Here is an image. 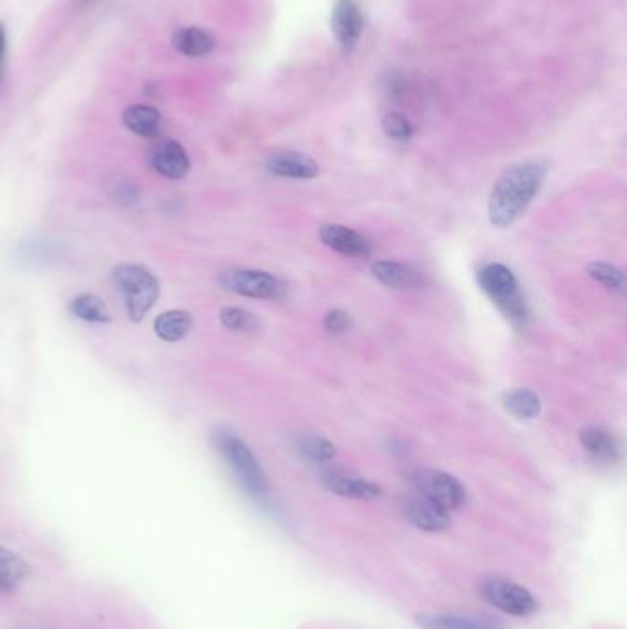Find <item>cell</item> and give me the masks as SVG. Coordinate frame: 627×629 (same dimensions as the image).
Instances as JSON below:
<instances>
[{
  "mask_svg": "<svg viewBox=\"0 0 627 629\" xmlns=\"http://www.w3.org/2000/svg\"><path fill=\"white\" fill-rule=\"evenodd\" d=\"M548 162L543 159L519 162L497 179L490 194L488 214L493 227L508 229L523 216L545 183Z\"/></svg>",
  "mask_w": 627,
  "mask_h": 629,
  "instance_id": "obj_1",
  "label": "cell"
},
{
  "mask_svg": "<svg viewBox=\"0 0 627 629\" xmlns=\"http://www.w3.org/2000/svg\"><path fill=\"white\" fill-rule=\"evenodd\" d=\"M333 32L344 52H352L363 35V12L355 0H337L333 8Z\"/></svg>",
  "mask_w": 627,
  "mask_h": 629,
  "instance_id": "obj_10",
  "label": "cell"
},
{
  "mask_svg": "<svg viewBox=\"0 0 627 629\" xmlns=\"http://www.w3.org/2000/svg\"><path fill=\"white\" fill-rule=\"evenodd\" d=\"M298 453L311 462H330L337 455V449L330 440L322 436L304 435L297 440Z\"/></svg>",
  "mask_w": 627,
  "mask_h": 629,
  "instance_id": "obj_23",
  "label": "cell"
},
{
  "mask_svg": "<svg viewBox=\"0 0 627 629\" xmlns=\"http://www.w3.org/2000/svg\"><path fill=\"white\" fill-rule=\"evenodd\" d=\"M383 131L388 138L396 140V142H407L414 135V127L407 120V116L399 115V113H388L381 122Z\"/></svg>",
  "mask_w": 627,
  "mask_h": 629,
  "instance_id": "obj_26",
  "label": "cell"
},
{
  "mask_svg": "<svg viewBox=\"0 0 627 629\" xmlns=\"http://www.w3.org/2000/svg\"><path fill=\"white\" fill-rule=\"evenodd\" d=\"M214 446L227 460L228 468L234 471L241 488L254 499H265L269 493V482L260 462L252 455L249 446L228 429H217L212 435Z\"/></svg>",
  "mask_w": 627,
  "mask_h": 629,
  "instance_id": "obj_2",
  "label": "cell"
},
{
  "mask_svg": "<svg viewBox=\"0 0 627 629\" xmlns=\"http://www.w3.org/2000/svg\"><path fill=\"white\" fill-rule=\"evenodd\" d=\"M320 240L333 251L346 256H368L372 252L370 241L344 225H324L320 229Z\"/></svg>",
  "mask_w": 627,
  "mask_h": 629,
  "instance_id": "obj_14",
  "label": "cell"
},
{
  "mask_svg": "<svg viewBox=\"0 0 627 629\" xmlns=\"http://www.w3.org/2000/svg\"><path fill=\"white\" fill-rule=\"evenodd\" d=\"M477 278L480 289L501 309L502 315L515 328H523L528 321V306L512 269L502 264L484 265Z\"/></svg>",
  "mask_w": 627,
  "mask_h": 629,
  "instance_id": "obj_3",
  "label": "cell"
},
{
  "mask_svg": "<svg viewBox=\"0 0 627 629\" xmlns=\"http://www.w3.org/2000/svg\"><path fill=\"white\" fill-rule=\"evenodd\" d=\"M30 565L13 550L0 545V593H15L30 576Z\"/></svg>",
  "mask_w": 627,
  "mask_h": 629,
  "instance_id": "obj_17",
  "label": "cell"
},
{
  "mask_svg": "<svg viewBox=\"0 0 627 629\" xmlns=\"http://www.w3.org/2000/svg\"><path fill=\"white\" fill-rule=\"evenodd\" d=\"M580 442L598 464H615L620 458L618 440L604 427H585L580 431Z\"/></svg>",
  "mask_w": 627,
  "mask_h": 629,
  "instance_id": "obj_15",
  "label": "cell"
},
{
  "mask_svg": "<svg viewBox=\"0 0 627 629\" xmlns=\"http://www.w3.org/2000/svg\"><path fill=\"white\" fill-rule=\"evenodd\" d=\"M70 313L81 321L105 324L111 322V311L103 304V300L91 293H83L70 300Z\"/></svg>",
  "mask_w": 627,
  "mask_h": 629,
  "instance_id": "obj_22",
  "label": "cell"
},
{
  "mask_svg": "<svg viewBox=\"0 0 627 629\" xmlns=\"http://www.w3.org/2000/svg\"><path fill=\"white\" fill-rule=\"evenodd\" d=\"M6 52H8V37H6V28L0 23V87L4 81V69H6Z\"/></svg>",
  "mask_w": 627,
  "mask_h": 629,
  "instance_id": "obj_28",
  "label": "cell"
},
{
  "mask_svg": "<svg viewBox=\"0 0 627 629\" xmlns=\"http://www.w3.org/2000/svg\"><path fill=\"white\" fill-rule=\"evenodd\" d=\"M155 333L166 343L183 341L184 337L194 328V319L184 309H171L155 319Z\"/></svg>",
  "mask_w": 627,
  "mask_h": 629,
  "instance_id": "obj_18",
  "label": "cell"
},
{
  "mask_svg": "<svg viewBox=\"0 0 627 629\" xmlns=\"http://www.w3.org/2000/svg\"><path fill=\"white\" fill-rule=\"evenodd\" d=\"M149 162L166 179H183L190 172V159L183 146L175 140H162L149 153Z\"/></svg>",
  "mask_w": 627,
  "mask_h": 629,
  "instance_id": "obj_12",
  "label": "cell"
},
{
  "mask_svg": "<svg viewBox=\"0 0 627 629\" xmlns=\"http://www.w3.org/2000/svg\"><path fill=\"white\" fill-rule=\"evenodd\" d=\"M420 629H504V620L480 613H422L416 617Z\"/></svg>",
  "mask_w": 627,
  "mask_h": 629,
  "instance_id": "obj_9",
  "label": "cell"
},
{
  "mask_svg": "<svg viewBox=\"0 0 627 629\" xmlns=\"http://www.w3.org/2000/svg\"><path fill=\"white\" fill-rule=\"evenodd\" d=\"M414 486L420 495L442 506L447 512L458 510L468 499L464 484L440 469H420L414 475Z\"/></svg>",
  "mask_w": 627,
  "mask_h": 629,
  "instance_id": "obj_6",
  "label": "cell"
},
{
  "mask_svg": "<svg viewBox=\"0 0 627 629\" xmlns=\"http://www.w3.org/2000/svg\"><path fill=\"white\" fill-rule=\"evenodd\" d=\"M221 284L228 291L238 293L241 297L278 298L282 295V282L276 276L269 275L258 269H232L221 276Z\"/></svg>",
  "mask_w": 627,
  "mask_h": 629,
  "instance_id": "obj_7",
  "label": "cell"
},
{
  "mask_svg": "<svg viewBox=\"0 0 627 629\" xmlns=\"http://www.w3.org/2000/svg\"><path fill=\"white\" fill-rule=\"evenodd\" d=\"M173 46L177 52L188 58H201L214 50L216 39L203 28H184L173 37Z\"/></svg>",
  "mask_w": 627,
  "mask_h": 629,
  "instance_id": "obj_19",
  "label": "cell"
},
{
  "mask_svg": "<svg viewBox=\"0 0 627 629\" xmlns=\"http://www.w3.org/2000/svg\"><path fill=\"white\" fill-rule=\"evenodd\" d=\"M322 484L328 492L348 497V499H377L383 495V488L376 482L368 481L344 471H328L322 475Z\"/></svg>",
  "mask_w": 627,
  "mask_h": 629,
  "instance_id": "obj_11",
  "label": "cell"
},
{
  "mask_svg": "<svg viewBox=\"0 0 627 629\" xmlns=\"http://www.w3.org/2000/svg\"><path fill=\"white\" fill-rule=\"evenodd\" d=\"M124 124L140 137H157L160 131V113L149 105H133L124 111Z\"/></svg>",
  "mask_w": 627,
  "mask_h": 629,
  "instance_id": "obj_20",
  "label": "cell"
},
{
  "mask_svg": "<svg viewBox=\"0 0 627 629\" xmlns=\"http://www.w3.org/2000/svg\"><path fill=\"white\" fill-rule=\"evenodd\" d=\"M502 405L519 420H534L541 414V400L534 390H510L504 394Z\"/></svg>",
  "mask_w": 627,
  "mask_h": 629,
  "instance_id": "obj_21",
  "label": "cell"
},
{
  "mask_svg": "<svg viewBox=\"0 0 627 629\" xmlns=\"http://www.w3.org/2000/svg\"><path fill=\"white\" fill-rule=\"evenodd\" d=\"M114 286L126 297L131 321H142L159 298V280L142 265L122 264L113 271Z\"/></svg>",
  "mask_w": 627,
  "mask_h": 629,
  "instance_id": "obj_4",
  "label": "cell"
},
{
  "mask_svg": "<svg viewBox=\"0 0 627 629\" xmlns=\"http://www.w3.org/2000/svg\"><path fill=\"white\" fill-rule=\"evenodd\" d=\"M480 593L488 604L499 609L504 615L525 618L536 613V596L532 595L525 585L515 584L512 580L499 576L488 578L480 587Z\"/></svg>",
  "mask_w": 627,
  "mask_h": 629,
  "instance_id": "obj_5",
  "label": "cell"
},
{
  "mask_svg": "<svg viewBox=\"0 0 627 629\" xmlns=\"http://www.w3.org/2000/svg\"><path fill=\"white\" fill-rule=\"evenodd\" d=\"M401 512L423 532H444L451 525L449 512L423 495H411L401 501Z\"/></svg>",
  "mask_w": 627,
  "mask_h": 629,
  "instance_id": "obj_8",
  "label": "cell"
},
{
  "mask_svg": "<svg viewBox=\"0 0 627 629\" xmlns=\"http://www.w3.org/2000/svg\"><path fill=\"white\" fill-rule=\"evenodd\" d=\"M587 275L591 276L594 282L609 287V289H615V291L624 289V282H626L624 273L618 267L605 264V262H591L587 265Z\"/></svg>",
  "mask_w": 627,
  "mask_h": 629,
  "instance_id": "obj_25",
  "label": "cell"
},
{
  "mask_svg": "<svg viewBox=\"0 0 627 629\" xmlns=\"http://www.w3.org/2000/svg\"><path fill=\"white\" fill-rule=\"evenodd\" d=\"M324 328L326 332L333 335H341L350 328V315L342 309H331L324 317Z\"/></svg>",
  "mask_w": 627,
  "mask_h": 629,
  "instance_id": "obj_27",
  "label": "cell"
},
{
  "mask_svg": "<svg viewBox=\"0 0 627 629\" xmlns=\"http://www.w3.org/2000/svg\"><path fill=\"white\" fill-rule=\"evenodd\" d=\"M265 168L276 177H285V179H315L320 173L317 162L297 151L274 153L265 162Z\"/></svg>",
  "mask_w": 627,
  "mask_h": 629,
  "instance_id": "obj_13",
  "label": "cell"
},
{
  "mask_svg": "<svg viewBox=\"0 0 627 629\" xmlns=\"http://www.w3.org/2000/svg\"><path fill=\"white\" fill-rule=\"evenodd\" d=\"M372 275L376 276L383 286L392 289H418L422 286L423 278L411 265L399 264L381 260L372 265Z\"/></svg>",
  "mask_w": 627,
  "mask_h": 629,
  "instance_id": "obj_16",
  "label": "cell"
},
{
  "mask_svg": "<svg viewBox=\"0 0 627 629\" xmlns=\"http://www.w3.org/2000/svg\"><path fill=\"white\" fill-rule=\"evenodd\" d=\"M219 321L230 332H254L258 328V321L251 311L241 308H223L219 313Z\"/></svg>",
  "mask_w": 627,
  "mask_h": 629,
  "instance_id": "obj_24",
  "label": "cell"
}]
</instances>
